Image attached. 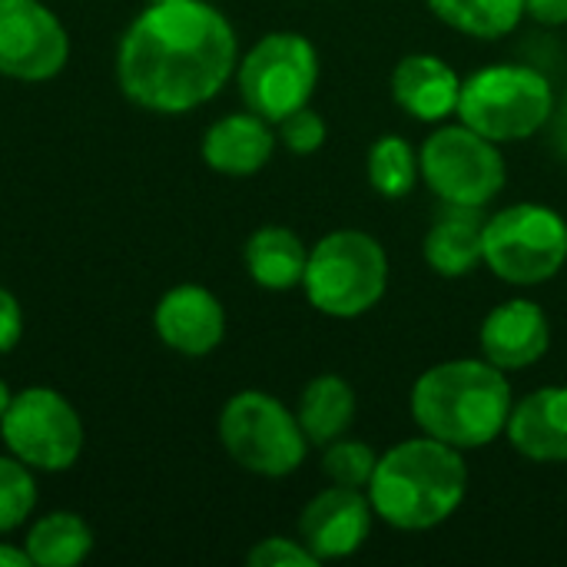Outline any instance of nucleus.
Listing matches in <instances>:
<instances>
[{"label": "nucleus", "mask_w": 567, "mask_h": 567, "mask_svg": "<svg viewBox=\"0 0 567 567\" xmlns=\"http://www.w3.org/2000/svg\"><path fill=\"white\" fill-rule=\"evenodd\" d=\"M372 518H375V508L369 502V492L332 485L302 508L299 542L319 561H339V558L355 555L369 542Z\"/></svg>", "instance_id": "obj_12"}, {"label": "nucleus", "mask_w": 567, "mask_h": 567, "mask_svg": "<svg viewBox=\"0 0 567 567\" xmlns=\"http://www.w3.org/2000/svg\"><path fill=\"white\" fill-rule=\"evenodd\" d=\"M525 13L545 27L567 23V0H525Z\"/></svg>", "instance_id": "obj_29"}, {"label": "nucleus", "mask_w": 567, "mask_h": 567, "mask_svg": "<svg viewBox=\"0 0 567 567\" xmlns=\"http://www.w3.org/2000/svg\"><path fill=\"white\" fill-rule=\"evenodd\" d=\"M243 259L256 286L269 292H286L302 286L309 246L286 226H262L246 239Z\"/></svg>", "instance_id": "obj_19"}, {"label": "nucleus", "mask_w": 567, "mask_h": 567, "mask_svg": "<svg viewBox=\"0 0 567 567\" xmlns=\"http://www.w3.org/2000/svg\"><path fill=\"white\" fill-rule=\"evenodd\" d=\"M369 186L385 196V199H402L415 189L419 176H422V166H419V153L409 146V140L389 133V136H379L369 150Z\"/></svg>", "instance_id": "obj_23"}, {"label": "nucleus", "mask_w": 567, "mask_h": 567, "mask_svg": "<svg viewBox=\"0 0 567 567\" xmlns=\"http://www.w3.org/2000/svg\"><path fill=\"white\" fill-rule=\"evenodd\" d=\"M302 289L322 316H365L389 289V256L375 236L362 229H336L309 249Z\"/></svg>", "instance_id": "obj_4"}, {"label": "nucleus", "mask_w": 567, "mask_h": 567, "mask_svg": "<svg viewBox=\"0 0 567 567\" xmlns=\"http://www.w3.org/2000/svg\"><path fill=\"white\" fill-rule=\"evenodd\" d=\"M150 3H159V0H150Z\"/></svg>", "instance_id": "obj_32"}, {"label": "nucleus", "mask_w": 567, "mask_h": 567, "mask_svg": "<svg viewBox=\"0 0 567 567\" xmlns=\"http://www.w3.org/2000/svg\"><path fill=\"white\" fill-rule=\"evenodd\" d=\"M276 126H279L282 146H286L289 153H296V156H309V153L322 150L326 133H329V130H326V120H322L312 106H302V110L282 116Z\"/></svg>", "instance_id": "obj_26"}, {"label": "nucleus", "mask_w": 567, "mask_h": 567, "mask_svg": "<svg viewBox=\"0 0 567 567\" xmlns=\"http://www.w3.org/2000/svg\"><path fill=\"white\" fill-rule=\"evenodd\" d=\"M37 508V482L30 465L0 455V535L20 528Z\"/></svg>", "instance_id": "obj_25"}, {"label": "nucleus", "mask_w": 567, "mask_h": 567, "mask_svg": "<svg viewBox=\"0 0 567 567\" xmlns=\"http://www.w3.org/2000/svg\"><path fill=\"white\" fill-rule=\"evenodd\" d=\"M70 60V37L43 0H0V73L23 83L53 80Z\"/></svg>", "instance_id": "obj_11"}, {"label": "nucleus", "mask_w": 567, "mask_h": 567, "mask_svg": "<svg viewBox=\"0 0 567 567\" xmlns=\"http://www.w3.org/2000/svg\"><path fill=\"white\" fill-rule=\"evenodd\" d=\"M422 179L449 206L482 209L505 189V156L498 143L465 123L439 126L419 153Z\"/></svg>", "instance_id": "obj_9"}, {"label": "nucleus", "mask_w": 567, "mask_h": 567, "mask_svg": "<svg viewBox=\"0 0 567 567\" xmlns=\"http://www.w3.org/2000/svg\"><path fill=\"white\" fill-rule=\"evenodd\" d=\"M276 150L272 123L259 113H226L203 133V159L223 176H256Z\"/></svg>", "instance_id": "obj_17"}, {"label": "nucleus", "mask_w": 567, "mask_h": 567, "mask_svg": "<svg viewBox=\"0 0 567 567\" xmlns=\"http://www.w3.org/2000/svg\"><path fill=\"white\" fill-rule=\"evenodd\" d=\"M296 419L309 439V445L326 449L329 442L342 439L355 422V392L342 375H316L296 405Z\"/></svg>", "instance_id": "obj_20"}, {"label": "nucleus", "mask_w": 567, "mask_h": 567, "mask_svg": "<svg viewBox=\"0 0 567 567\" xmlns=\"http://www.w3.org/2000/svg\"><path fill=\"white\" fill-rule=\"evenodd\" d=\"M23 548L37 567H73L93 551V532L73 512H50L30 525Z\"/></svg>", "instance_id": "obj_21"}, {"label": "nucleus", "mask_w": 567, "mask_h": 567, "mask_svg": "<svg viewBox=\"0 0 567 567\" xmlns=\"http://www.w3.org/2000/svg\"><path fill=\"white\" fill-rule=\"evenodd\" d=\"M239 66V40L206 0L150 3L120 37L116 83L130 103L176 116L209 103Z\"/></svg>", "instance_id": "obj_1"}, {"label": "nucleus", "mask_w": 567, "mask_h": 567, "mask_svg": "<svg viewBox=\"0 0 567 567\" xmlns=\"http://www.w3.org/2000/svg\"><path fill=\"white\" fill-rule=\"evenodd\" d=\"M468 492L462 452L422 435L392 445L369 482L375 515L399 532H429L445 525Z\"/></svg>", "instance_id": "obj_3"}, {"label": "nucleus", "mask_w": 567, "mask_h": 567, "mask_svg": "<svg viewBox=\"0 0 567 567\" xmlns=\"http://www.w3.org/2000/svg\"><path fill=\"white\" fill-rule=\"evenodd\" d=\"M425 3L442 23L475 40L508 37L525 17V0H425Z\"/></svg>", "instance_id": "obj_22"}, {"label": "nucleus", "mask_w": 567, "mask_h": 567, "mask_svg": "<svg viewBox=\"0 0 567 567\" xmlns=\"http://www.w3.org/2000/svg\"><path fill=\"white\" fill-rule=\"evenodd\" d=\"M482 239H485V216H482V209L449 206L445 203V213L425 233L422 256H425V262L439 276L462 279V276L475 272L485 262L482 259Z\"/></svg>", "instance_id": "obj_18"}, {"label": "nucleus", "mask_w": 567, "mask_h": 567, "mask_svg": "<svg viewBox=\"0 0 567 567\" xmlns=\"http://www.w3.org/2000/svg\"><path fill=\"white\" fill-rule=\"evenodd\" d=\"M482 355L502 372H518L545 359L551 346V326L542 306L532 299H512L495 306L478 332Z\"/></svg>", "instance_id": "obj_14"}, {"label": "nucleus", "mask_w": 567, "mask_h": 567, "mask_svg": "<svg viewBox=\"0 0 567 567\" xmlns=\"http://www.w3.org/2000/svg\"><path fill=\"white\" fill-rule=\"evenodd\" d=\"M0 435L13 458L40 472H66L83 452V422L76 409L47 385H30L10 399Z\"/></svg>", "instance_id": "obj_10"}, {"label": "nucleus", "mask_w": 567, "mask_h": 567, "mask_svg": "<svg viewBox=\"0 0 567 567\" xmlns=\"http://www.w3.org/2000/svg\"><path fill=\"white\" fill-rule=\"evenodd\" d=\"M239 93L269 123L309 106L319 83V53L309 37L292 30L266 33L236 66Z\"/></svg>", "instance_id": "obj_8"}, {"label": "nucleus", "mask_w": 567, "mask_h": 567, "mask_svg": "<svg viewBox=\"0 0 567 567\" xmlns=\"http://www.w3.org/2000/svg\"><path fill=\"white\" fill-rule=\"evenodd\" d=\"M30 555L27 548H17V545H3L0 542V567H30Z\"/></svg>", "instance_id": "obj_30"}, {"label": "nucleus", "mask_w": 567, "mask_h": 567, "mask_svg": "<svg viewBox=\"0 0 567 567\" xmlns=\"http://www.w3.org/2000/svg\"><path fill=\"white\" fill-rule=\"evenodd\" d=\"M252 567H316L319 558L302 545V542H292V538H266L259 542L249 558Z\"/></svg>", "instance_id": "obj_27"}, {"label": "nucleus", "mask_w": 567, "mask_h": 567, "mask_svg": "<svg viewBox=\"0 0 567 567\" xmlns=\"http://www.w3.org/2000/svg\"><path fill=\"white\" fill-rule=\"evenodd\" d=\"M485 266L508 286H542L567 262V223L542 203H515L485 219Z\"/></svg>", "instance_id": "obj_6"}, {"label": "nucleus", "mask_w": 567, "mask_h": 567, "mask_svg": "<svg viewBox=\"0 0 567 567\" xmlns=\"http://www.w3.org/2000/svg\"><path fill=\"white\" fill-rule=\"evenodd\" d=\"M153 329L179 355H209L226 336V309L206 286H173L153 312Z\"/></svg>", "instance_id": "obj_13"}, {"label": "nucleus", "mask_w": 567, "mask_h": 567, "mask_svg": "<svg viewBox=\"0 0 567 567\" xmlns=\"http://www.w3.org/2000/svg\"><path fill=\"white\" fill-rule=\"evenodd\" d=\"M512 449L532 462L565 465L567 462V385H548L525 395L505 429Z\"/></svg>", "instance_id": "obj_15"}, {"label": "nucleus", "mask_w": 567, "mask_h": 567, "mask_svg": "<svg viewBox=\"0 0 567 567\" xmlns=\"http://www.w3.org/2000/svg\"><path fill=\"white\" fill-rule=\"evenodd\" d=\"M375 465H379V455L372 452V445L365 442H355V439H336L326 445L322 452V472L332 485H342V488H362L369 492V482L375 475Z\"/></svg>", "instance_id": "obj_24"}, {"label": "nucleus", "mask_w": 567, "mask_h": 567, "mask_svg": "<svg viewBox=\"0 0 567 567\" xmlns=\"http://www.w3.org/2000/svg\"><path fill=\"white\" fill-rule=\"evenodd\" d=\"M555 110V90L535 66L498 63L462 80L455 116L492 143L535 136Z\"/></svg>", "instance_id": "obj_5"}, {"label": "nucleus", "mask_w": 567, "mask_h": 567, "mask_svg": "<svg viewBox=\"0 0 567 567\" xmlns=\"http://www.w3.org/2000/svg\"><path fill=\"white\" fill-rule=\"evenodd\" d=\"M219 442L239 468L262 478L292 475L309 452V439L296 412L256 389L239 392L223 405Z\"/></svg>", "instance_id": "obj_7"}, {"label": "nucleus", "mask_w": 567, "mask_h": 567, "mask_svg": "<svg viewBox=\"0 0 567 567\" xmlns=\"http://www.w3.org/2000/svg\"><path fill=\"white\" fill-rule=\"evenodd\" d=\"M23 336V312H20V302L13 299V292H7L0 286V355L17 349Z\"/></svg>", "instance_id": "obj_28"}, {"label": "nucleus", "mask_w": 567, "mask_h": 567, "mask_svg": "<svg viewBox=\"0 0 567 567\" xmlns=\"http://www.w3.org/2000/svg\"><path fill=\"white\" fill-rule=\"evenodd\" d=\"M512 409V385L488 359L439 362L412 385L415 425L458 452L485 449L505 435Z\"/></svg>", "instance_id": "obj_2"}, {"label": "nucleus", "mask_w": 567, "mask_h": 567, "mask_svg": "<svg viewBox=\"0 0 567 567\" xmlns=\"http://www.w3.org/2000/svg\"><path fill=\"white\" fill-rule=\"evenodd\" d=\"M10 399H13V395H10L7 382L0 379V419H3V412H7V405H10Z\"/></svg>", "instance_id": "obj_31"}, {"label": "nucleus", "mask_w": 567, "mask_h": 567, "mask_svg": "<svg viewBox=\"0 0 567 567\" xmlns=\"http://www.w3.org/2000/svg\"><path fill=\"white\" fill-rule=\"evenodd\" d=\"M392 96L409 116L422 123H442L458 110L462 80L442 56L412 53L392 70Z\"/></svg>", "instance_id": "obj_16"}]
</instances>
